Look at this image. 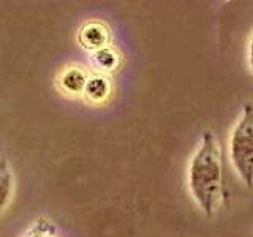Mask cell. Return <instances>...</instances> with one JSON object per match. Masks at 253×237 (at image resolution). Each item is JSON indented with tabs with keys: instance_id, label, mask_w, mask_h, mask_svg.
<instances>
[{
	"instance_id": "cell-1",
	"label": "cell",
	"mask_w": 253,
	"mask_h": 237,
	"mask_svg": "<svg viewBox=\"0 0 253 237\" xmlns=\"http://www.w3.org/2000/svg\"><path fill=\"white\" fill-rule=\"evenodd\" d=\"M187 185L196 207L206 217L217 215L223 204V155L215 133L206 131L190 157Z\"/></svg>"
},
{
	"instance_id": "cell-4",
	"label": "cell",
	"mask_w": 253,
	"mask_h": 237,
	"mask_svg": "<svg viewBox=\"0 0 253 237\" xmlns=\"http://www.w3.org/2000/svg\"><path fill=\"white\" fill-rule=\"evenodd\" d=\"M87 78H89V73L83 67L67 65L59 71L57 78H55V87L65 97L79 98L83 97Z\"/></svg>"
},
{
	"instance_id": "cell-3",
	"label": "cell",
	"mask_w": 253,
	"mask_h": 237,
	"mask_svg": "<svg viewBox=\"0 0 253 237\" xmlns=\"http://www.w3.org/2000/svg\"><path fill=\"white\" fill-rule=\"evenodd\" d=\"M76 40L83 49L93 52V51L101 49V47L111 46L113 34H111V29L106 22L98 21V19H90V21H85L83 26L78 29Z\"/></svg>"
},
{
	"instance_id": "cell-8",
	"label": "cell",
	"mask_w": 253,
	"mask_h": 237,
	"mask_svg": "<svg viewBox=\"0 0 253 237\" xmlns=\"http://www.w3.org/2000/svg\"><path fill=\"white\" fill-rule=\"evenodd\" d=\"M49 228H52V225L44 223V221H42V220H40V221L37 220V223L32 226V229L24 237H46V236H54V234H51L49 231H47Z\"/></svg>"
},
{
	"instance_id": "cell-9",
	"label": "cell",
	"mask_w": 253,
	"mask_h": 237,
	"mask_svg": "<svg viewBox=\"0 0 253 237\" xmlns=\"http://www.w3.org/2000/svg\"><path fill=\"white\" fill-rule=\"evenodd\" d=\"M46 237H55V236H46Z\"/></svg>"
},
{
	"instance_id": "cell-5",
	"label": "cell",
	"mask_w": 253,
	"mask_h": 237,
	"mask_svg": "<svg viewBox=\"0 0 253 237\" xmlns=\"http://www.w3.org/2000/svg\"><path fill=\"white\" fill-rule=\"evenodd\" d=\"M83 98L93 106H103L113 98V82L109 76L93 73L89 75L83 92Z\"/></svg>"
},
{
	"instance_id": "cell-6",
	"label": "cell",
	"mask_w": 253,
	"mask_h": 237,
	"mask_svg": "<svg viewBox=\"0 0 253 237\" xmlns=\"http://www.w3.org/2000/svg\"><path fill=\"white\" fill-rule=\"evenodd\" d=\"M90 60L93 68L97 70L98 75H111L114 71L119 70V67L122 65V55L114 46H106L101 47L98 51L90 52Z\"/></svg>"
},
{
	"instance_id": "cell-7",
	"label": "cell",
	"mask_w": 253,
	"mask_h": 237,
	"mask_svg": "<svg viewBox=\"0 0 253 237\" xmlns=\"http://www.w3.org/2000/svg\"><path fill=\"white\" fill-rule=\"evenodd\" d=\"M14 195V172L6 160H0V215L8 209Z\"/></svg>"
},
{
	"instance_id": "cell-2",
	"label": "cell",
	"mask_w": 253,
	"mask_h": 237,
	"mask_svg": "<svg viewBox=\"0 0 253 237\" xmlns=\"http://www.w3.org/2000/svg\"><path fill=\"white\" fill-rule=\"evenodd\" d=\"M228 155L234 172L242 184L252 187L253 174V108L247 103L237 120L234 122L228 138Z\"/></svg>"
}]
</instances>
